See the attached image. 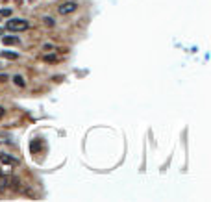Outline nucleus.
<instances>
[{
    "mask_svg": "<svg viewBox=\"0 0 211 202\" xmlns=\"http://www.w3.org/2000/svg\"><path fill=\"white\" fill-rule=\"evenodd\" d=\"M76 9H78V4H76L74 0H67V2H63V4L58 8L59 15H70V13H74Z\"/></svg>",
    "mask_w": 211,
    "mask_h": 202,
    "instance_id": "2",
    "label": "nucleus"
},
{
    "mask_svg": "<svg viewBox=\"0 0 211 202\" xmlns=\"http://www.w3.org/2000/svg\"><path fill=\"white\" fill-rule=\"evenodd\" d=\"M43 60L46 61V63H58V56L56 54H46Z\"/></svg>",
    "mask_w": 211,
    "mask_h": 202,
    "instance_id": "6",
    "label": "nucleus"
},
{
    "mask_svg": "<svg viewBox=\"0 0 211 202\" xmlns=\"http://www.w3.org/2000/svg\"><path fill=\"white\" fill-rule=\"evenodd\" d=\"M8 15H11V8H4V9H0V17H8Z\"/></svg>",
    "mask_w": 211,
    "mask_h": 202,
    "instance_id": "8",
    "label": "nucleus"
},
{
    "mask_svg": "<svg viewBox=\"0 0 211 202\" xmlns=\"http://www.w3.org/2000/svg\"><path fill=\"white\" fill-rule=\"evenodd\" d=\"M2 43L4 45H19L21 41H19V37H15V35H2Z\"/></svg>",
    "mask_w": 211,
    "mask_h": 202,
    "instance_id": "4",
    "label": "nucleus"
},
{
    "mask_svg": "<svg viewBox=\"0 0 211 202\" xmlns=\"http://www.w3.org/2000/svg\"><path fill=\"white\" fill-rule=\"evenodd\" d=\"M2 117H4V108L0 106V119H2Z\"/></svg>",
    "mask_w": 211,
    "mask_h": 202,
    "instance_id": "11",
    "label": "nucleus"
},
{
    "mask_svg": "<svg viewBox=\"0 0 211 202\" xmlns=\"http://www.w3.org/2000/svg\"><path fill=\"white\" fill-rule=\"evenodd\" d=\"M0 162L6 163V165H19V160H17V158L9 156V154H6V152H0Z\"/></svg>",
    "mask_w": 211,
    "mask_h": 202,
    "instance_id": "3",
    "label": "nucleus"
},
{
    "mask_svg": "<svg viewBox=\"0 0 211 202\" xmlns=\"http://www.w3.org/2000/svg\"><path fill=\"white\" fill-rule=\"evenodd\" d=\"M39 146H41V141H32V152H37L39 150Z\"/></svg>",
    "mask_w": 211,
    "mask_h": 202,
    "instance_id": "9",
    "label": "nucleus"
},
{
    "mask_svg": "<svg viewBox=\"0 0 211 202\" xmlns=\"http://www.w3.org/2000/svg\"><path fill=\"white\" fill-rule=\"evenodd\" d=\"M28 28H30V22L24 19H9L6 22V30L9 32H24Z\"/></svg>",
    "mask_w": 211,
    "mask_h": 202,
    "instance_id": "1",
    "label": "nucleus"
},
{
    "mask_svg": "<svg viewBox=\"0 0 211 202\" xmlns=\"http://www.w3.org/2000/svg\"><path fill=\"white\" fill-rule=\"evenodd\" d=\"M2 58H6V60H19V54L17 52H11V50H2V54H0Z\"/></svg>",
    "mask_w": 211,
    "mask_h": 202,
    "instance_id": "5",
    "label": "nucleus"
},
{
    "mask_svg": "<svg viewBox=\"0 0 211 202\" xmlns=\"http://www.w3.org/2000/svg\"><path fill=\"white\" fill-rule=\"evenodd\" d=\"M2 35H4V30H2V28H0V37H2Z\"/></svg>",
    "mask_w": 211,
    "mask_h": 202,
    "instance_id": "12",
    "label": "nucleus"
},
{
    "mask_svg": "<svg viewBox=\"0 0 211 202\" xmlns=\"http://www.w3.org/2000/svg\"><path fill=\"white\" fill-rule=\"evenodd\" d=\"M0 143H11V137H9V136H6V134H4V136L0 134Z\"/></svg>",
    "mask_w": 211,
    "mask_h": 202,
    "instance_id": "10",
    "label": "nucleus"
},
{
    "mask_svg": "<svg viewBox=\"0 0 211 202\" xmlns=\"http://www.w3.org/2000/svg\"><path fill=\"white\" fill-rule=\"evenodd\" d=\"M32 2H33V0H32Z\"/></svg>",
    "mask_w": 211,
    "mask_h": 202,
    "instance_id": "13",
    "label": "nucleus"
},
{
    "mask_svg": "<svg viewBox=\"0 0 211 202\" xmlns=\"http://www.w3.org/2000/svg\"><path fill=\"white\" fill-rule=\"evenodd\" d=\"M13 82H15V83H17L19 87H24V85H26V83H24V80H22V76H19V74H17V76L13 78Z\"/></svg>",
    "mask_w": 211,
    "mask_h": 202,
    "instance_id": "7",
    "label": "nucleus"
}]
</instances>
